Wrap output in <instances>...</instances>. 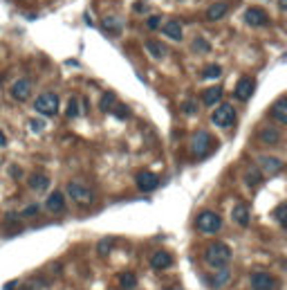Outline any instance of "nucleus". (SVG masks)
<instances>
[{"instance_id":"17","label":"nucleus","mask_w":287,"mask_h":290,"mask_svg":"<svg viewBox=\"0 0 287 290\" xmlns=\"http://www.w3.org/2000/svg\"><path fill=\"white\" fill-rule=\"evenodd\" d=\"M170 263H173V259H170L168 252H155L151 256V266L155 270H166V268H170Z\"/></svg>"},{"instance_id":"44","label":"nucleus","mask_w":287,"mask_h":290,"mask_svg":"<svg viewBox=\"0 0 287 290\" xmlns=\"http://www.w3.org/2000/svg\"><path fill=\"white\" fill-rule=\"evenodd\" d=\"M0 81H2V77H0Z\"/></svg>"},{"instance_id":"9","label":"nucleus","mask_w":287,"mask_h":290,"mask_svg":"<svg viewBox=\"0 0 287 290\" xmlns=\"http://www.w3.org/2000/svg\"><path fill=\"white\" fill-rule=\"evenodd\" d=\"M245 20H247V25H251V27H265V25L269 23L267 14H265L260 7H251V9H247Z\"/></svg>"},{"instance_id":"43","label":"nucleus","mask_w":287,"mask_h":290,"mask_svg":"<svg viewBox=\"0 0 287 290\" xmlns=\"http://www.w3.org/2000/svg\"><path fill=\"white\" fill-rule=\"evenodd\" d=\"M168 290H182V288H177V286H173V288H168Z\"/></svg>"},{"instance_id":"34","label":"nucleus","mask_w":287,"mask_h":290,"mask_svg":"<svg viewBox=\"0 0 287 290\" xmlns=\"http://www.w3.org/2000/svg\"><path fill=\"white\" fill-rule=\"evenodd\" d=\"M115 115H117L119 119H128V115H130V110H128L126 106H117V108H115Z\"/></svg>"},{"instance_id":"24","label":"nucleus","mask_w":287,"mask_h":290,"mask_svg":"<svg viewBox=\"0 0 287 290\" xmlns=\"http://www.w3.org/2000/svg\"><path fill=\"white\" fill-rule=\"evenodd\" d=\"M220 97H222V88L213 86V88L205 90V97H202V101H205L206 106H213V103H218V101H220Z\"/></svg>"},{"instance_id":"32","label":"nucleus","mask_w":287,"mask_h":290,"mask_svg":"<svg viewBox=\"0 0 287 290\" xmlns=\"http://www.w3.org/2000/svg\"><path fill=\"white\" fill-rule=\"evenodd\" d=\"M193 49H195V52H209L211 45L206 43L205 39H195V41H193Z\"/></svg>"},{"instance_id":"15","label":"nucleus","mask_w":287,"mask_h":290,"mask_svg":"<svg viewBox=\"0 0 287 290\" xmlns=\"http://www.w3.org/2000/svg\"><path fill=\"white\" fill-rule=\"evenodd\" d=\"M260 167H263V171L265 173H269V176H276V173H281L283 171V162L278 160V157H269V155H263L260 160Z\"/></svg>"},{"instance_id":"14","label":"nucleus","mask_w":287,"mask_h":290,"mask_svg":"<svg viewBox=\"0 0 287 290\" xmlns=\"http://www.w3.org/2000/svg\"><path fill=\"white\" fill-rule=\"evenodd\" d=\"M231 218H234L236 225L247 227L249 225V209H247V205H245V202L234 205V209H231Z\"/></svg>"},{"instance_id":"31","label":"nucleus","mask_w":287,"mask_h":290,"mask_svg":"<svg viewBox=\"0 0 287 290\" xmlns=\"http://www.w3.org/2000/svg\"><path fill=\"white\" fill-rule=\"evenodd\" d=\"M79 115H81V113H79V99H70V101H68V117H79Z\"/></svg>"},{"instance_id":"33","label":"nucleus","mask_w":287,"mask_h":290,"mask_svg":"<svg viewBox=\"0 0 287 290\" xmlns=\"http://www.w3.org/2000/svg\"><path fill=\"white\" fill-rule=\"evenodd\" d=\"M182 110H184L186 115H195V113H198V106H195L193 101H184V103H182Z\"/></svg>"},{"instance_id":"16","label":"nucleus","mask_w":287,"mask_h":290,"mask_svg":"<svg viewBox=\"0 0 287 290\" xmlns=\"http://www.w3.org/2000/svg\"><path fill=\"white\" fill-rule=\"evenodd\" d=\"M272 117L276 119L278 124H287V97H281L276 103L272 106Z\"/></svg>"},{"instance_id":"28","label":"nucleus","mask_w":287,"mask_h":290,"mask_svg":"<svg viewBox=\"0 0 287 290\" xmlns=\"http://www.w3.org/2000/svg\"><path fill=\"white\" fill-rule=\"evenodd\" d=\"M220 74H222V68L215 63L206 65V68L202 70V79H215V77H220Z\"/></svg>"},{"instance_id":"25","label":"nucleus","mask_w":287,"mask_h":290,"mask_svg":"<svg viewBox=\"0 0 287 290\" xmlns=\"http://www.w3.org/2000/svg\"><path fill=\"white\" fill-rule=\"evenodd\" d=\"M119 286H122L123 290H132L137 286V277L132 275V272H122V275H119Z\"/></svg>"},{"instance_id":"23","label":"nucleus","mask_w":287,"mask_h":290,"mask_svg":"<svg viewBox=\"0 0 287 290\" xmlns=\"http://www.w3.org/2000/svg\"><path fill=\"white\" fill-rule=\"evenodd\" d=\"M146 49L153 59H164L166 56V45L157 43V41H146Z\"/></svg>"},{"instance_id":"4","label":"nucleus","mask_w":287,"mask_h":290,"mask_svg":"<svg viewBox=\"0 0 287 290\" xmlns=\"http://www.w3.org/2000/svg\"><path fill=\"white\" fill-rule=\"evenodd\" d=\"M211 122L215 124V126L220 128H229L231 124L236 122V110L231 103H222V106H218L215 108V113L211 115Z\"/></svg>"},{"instance_id":"30","label":"nucleus","mask_w":287,"mask_h":290,"mask_svg":"<svg viewBox=\"0 0 287 290\" xmlns=\"http://www.w3.org/2000/svg\"><path fill=\"white\" fill-rule=\"evenodd\" d=\"M115 106V95L112 93H108V95H103V99H101V103H99V108L103 110V113H108V110Z\"/></svg>"},{"instance_id":"20","label":"nucleus","mask_w":287,"mask_h":290,"mask_svg":"<svg viewBox=\"0 0 287 290\" xmlns=\"http://www.w3.org/2000/svg\"><path fill=\"white\" fill-rule=\"evenodd\" d=\"M229 11V2H215V5H211L209 9H206V18L209 20H220L224 18Z\"/></svg>"},{"instance_id":"36","label":"nucleus","mask_w":287,"mask_h":290,"mask_svg":"<svg viewBox=\"0 0 287 290\" xmlns=\"http://www.w3.org/2000/svg\"><path fill=\"white\" fill-rule=\"evenodd\" d=\"M41 207L39 205H30V207H25L23 209V216H34V214H39Z\"/></svg>"},{"instance_id":"26","label":"nucleus","mask_w":287,"mask_h":290,"mask_svg":"<svg viewBox=\"0 0 287 290\" xmlns=\"http://www.w3.org/2000/svg\"><path fill=\"white\" fill-rule=\"evenodd\" d=\"M260 180H263V176H260L258 169H249V171L245 173V182H247V187H256V185H260Z\"/></svg>"},{"instance_id":"13","label":"nucleus","mask_w":287,"mask_h":290,"mask_svg":"<svg viewBox=\"0 0 287 290\" xmlns=\"http://www.w3.org/2000/svg\"><path fill=\"white\" fill-rule=\"evenodd\" d=\"M45 207H47V212L52 214H61L65 209V198L61 192H54L47 196V202H45Z\"/></svg>"},{"instance_id":"21","label":"nucleus","mask_w":287,"mask_h":290,"mask_svg":"<svg viewBox=\"0 0 287 290\" xmlns=\"http://www.w3.org/2000/svg\"><path fill=\"white\" fill-rule=\"evenodd\" d=\"M30 187L34 189L36 193H41V192H45V189L49 187V178L45 176V173H34V176L30 178Z\"/></svg>"},{"instance_id":"11","label":"nucleus","mask_w":287,"mask_h":290,"mask_svg":"<svg viewBox=\"0 0 287 290\" xmlns=\"http://www.w3.org/2000/svg\"><path fill=\"white\" fill-rule=\"evenodd\" d=\"M253 88H256V84H253L251 79L243 77L238 84H236V97H238L240 101H247V99L253 95Z\"/></svg>"},{"instance_id":"10","label":"nucleus","mask_w":287,"mask_h":290,"mask_svg":"<svg viewBox=\"0 0 287 290\" xmlns=\"http://www.w3.org/2000/svg\"><path fill=\"white\" fill-rule=\"evenodd\" d=\"M30 95H32V81L30 79H18V81L11 86V97L18 99V101L30 99Z\"/></svg>"},{"instance_id":"39","label":"nucleus","mask_w":287,"mask_h":290,"mask_svg":"<svg viewBox=\"0 0 287 290\" xmlns=\"http://www.w3.org/2000/svg\"><path fill=\"white\" fill-rule=\"evenodd\" d=\"M41 288H43V284H27L23 290H41Z\"/></svg>"},{"instance_id":"5","label":"nucleus","mask_w":287,"mask_h":290,"mask_svg":"<svg viewBox=\"0 0 287 290\" xmlns=\"http://www.w3.org/2000/svg\"><path fill=\"white\" fill-rule=\"evenodd\" d=\"M211 146H213V142H211V135L206 133V131H198V135H195L193 142H191L193 155H198V157H205L206 153L211 151Z\"/></svg>"},{"instance_id":"22","label":"nucleus","mask_w":287,"mask_h":290,"mask_svg":"<svg viewBox=\"0 0 287 290\" xmlns=\"http://www.w3.org/2000/svg\"><path fill=\"white\" fill-rule=\"evenodd\" d=\"M103 27H106L108 34H119V32L123 30V20L119 18V16H108V18L103 20Z\"/></svg>"},{"instance_id":"1","label":"nucleus","mask_w":287,"mask_h":290,"mask_svg":"<svg viewBox=\"0 0 287 290\" xmlns=\"http://www.w3.org/2000/svg\"><path fill=\"white\" fill-rule=\"evenodd\" d=\"M205 261L209 263L211 268H227L229 261H231V247L224 245V243H211L209 247L205 250Z\"/></svg>"},{"instance_id":"8","label":"nucleus","mask_w":287,"mask_h":290,"mask_svg":"<svg viewBox=\"0 0 287 290\" xmlns=\"http://www.w3.org/2000/svg\"><path fill=\"white\" fill-rule=\"evenodd\" d=\"M137 187L141 189V192H155L157 187H160V178L155 176V173L151 171H141L139 176H137Z\"/></svg>"},{"instance_id":"35","label":"nucleus","mask_w":287,"mask_h":290,"mask_svg":"<svg viewBox=\"0 0 287 290\" xmlns=\"http://www.w3.org/2000/svg\"><path fill=\"white\" fill-rule=\"evenodd\" d=\"M160 23H162V18H160V16H151V18L146 20L148 30H157V27H160Z\"/></svg>"},{"instance_id":"3","label":"nucleus","mask_w":287,"mask_h":290,"mask_svg":"<svg viewBox=\"0 0 287 290\" xmlns=\"http://www.w3.org/2000/svg\"><path fill=\"white\" fill-rule=\"evenodd\" d=\"M34 110L41 115H47V117L49 115H56V110H59V95H54V93L41 95L34 103Z\"/></svg>"},{"instance_id":"42","label":"nucleus","mask_w":287,"mask_h":290,"mask_svg":"<svg viewBox=\"0 0 287 290\" xmlns=\"http://www.w3.org/2000/svg\"><path fill=\"white\" fill-rule=\"evenodd\" d=\"M278 7H281V9L285 11V7H287V0H278Z\"/></svg>"},{"instance_id":"19","label":"nucleus","mask_w":287,"mask_h":290,"mask_svg":"<svg viewBox=\"0 0 287 290\" xmlns=\"http://www.w3.org/2000/svg\"><path fill=\"white\" fill-rule=\"evenodd\" d=\"M258 138H260V142H265V144H278L281 142V133H278V128H274V126L260 128V131H258Z\"/></svg>"},{"instance_id":"18","label":"nucleus","mask_w":287,"mask_h":290,"mask_svg":"<svg viewBox=\"0 0 287 290\" xmlns=\"http://www.w3.org/2000/svg\"><path fill=\"white\" fill-rule=\"evenodd\" d=\"M162 32H164V36H168V39H173V41H182V25H180V20H168V23L162 27Z\"/></svg>"},{"instance_id":"6","label":"nucleus","mask_w":287,"mask_h":290,"mask_svg":"<svg viewBox=\"0 0 287 290\" xmlns=\"http://www.w3.org/2000/svg\"><path fill=\"white\" fill-rule=\"evenodd\" d=\"M68 193H70V198H72L74 202H81V205H85V202H90L94 198V193L90 192L85 185H81V182H70Z\"/></svg>"},{"instance_id":"29","label":"nucleus","mask_w":287,"mask_h":290,"mask_svg":"<svg viewBox=\"0 0 287 290\" xmlns=\"http://www.w3.org/2000/svg\"><path fill=\"white\" fill-rule=\"evenodd\" d=\"M110 250H112V239H101V241H99V245H97V254L99 256H106Z\"/></svg>"},{"instance_id":"2","label":"nucleus","mask_w":287,"mask_h":290,"mask_svg":"<svg viewBox=\"0 0 287 290\" xmlns=\"http://www.w3.org/2000/svg\"><path fill=\"white\" fill-rule=\"evenodd\" d=\"M195 225H198V230L202 232V234H215V232H220V227H222V218H220V214L206 209V212L198 214Z\"/></svg>"},{"instance_id":"27","label":"nucleus","mask_w":287,"mask_h":290,"mask_svg":"<svg viewBox=\"0 0 287 290\" xmlns=\"http://www.w3.org/2000/svg\"><path fill=\"white\" fill-rule=\"evenodd\" d=\"M274 218L278 221V225L285 227V223H287V205H285V202H281V205L274 209Z\"/></svg>"},{"instance_id":"37","label":"nucleus","mask_w":287,"mask_h":290,"mask_svg":"<svg viewBox=\"0 0 287 290\" xmlns=\"http://www.w3.org/2000/svg\"><path fill=\"white\" fill-rule=\"evenodd\" d=\"M30 126H32V131H34V133H41V131L45 128V124H43V122H36V119H32Z\"/></svg>"},{"instance_id":"7","label":"nucleus","mask_w":287,"mask_h":290,"mask_svg":"<svg viewBox=\"0 0 287 290\" xmlns=\"http://www.w3.org/2000/svg\"><path fill=\"white\" fill-rule=\"evenodd\" d=\"M251 288L253 290H276V279L269 272H253Z\"/></svg>"},{"instance_id":"38","label":"nucleus","mask_w":287,"mask_h":290,"mask_svg":"<svg viewBox=\"0 0 287 290\" xmlns=\"http://www.w3.org/2000/svg\"><path fill=\"white\" fill-rule=\"evenodd\" d=\"M132 9H135L137 14H141V11H146V2H141V0H139V2H135V7H132Z\"/></svg>"},{"instance_id":"40","label":"nucleus","mask_w":287,"mask_h":290,"mask_svg":"<svg viewBox=\"0 0 287 290\" xmlns=\"http://www.w3.org/2000/svg\"><path fill=\"white\" fill-rule=\"evenodd\" d=\"M16 286H18V281H7L2 290H16Z\"/></svg>"},{"instance_id":"12","label":"nucleus","mask_w":287,"mask_h":290,"mask_svg":"<svg viewBox=\"0 0 287 290\" xmlns=\"http://www.w3.org/2000/svg\"><path fill=\"white\" fill-rule=\"evenodd\" d=\"M206 281H209L211 288H222V286H227L229 281H231V270H229V268H218L215 275H211Z\"/></svg>"},{"instance_id":"41","label":"nucleus","mask_w":287,"mask_h":290,"mask_svg":"<svg viewBox=\"0 0 287 290\" xmlns=\"http://www.w3.org/2000/svg\"><path fill=\"white\" fill-rule=\"evenodd\" d=\"M5 144H7V138H5V133L0 131V146H5Z\"/></svg>"}]
</instances>
